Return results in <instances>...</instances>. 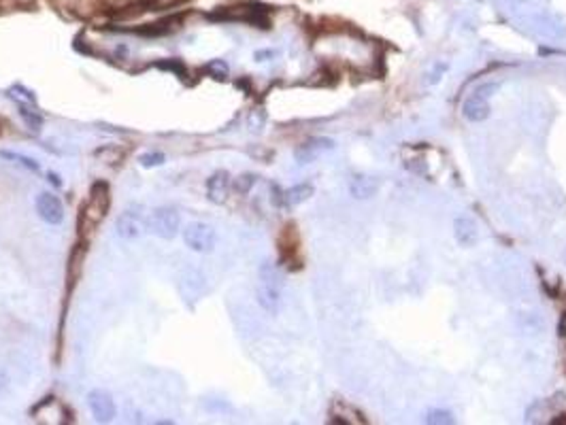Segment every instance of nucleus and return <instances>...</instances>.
Returning a JSON list of instances; mask_svg holds the SVG:
<instances>
[{"mask_svg":"<svg viewBox=\"0 0 566 425\" xmlns=\"http://www.w3.org/2000/svg\"><path fill=\"white\" fill-rule=\"evenodd\" d=\"M426 423H432V425H447V423H454V415L449 410H430L428 417H426Z\"/></svg>","mask_w":566,"mask_h":425,"instance_id":"aec40b11","label":"nucleus"},{"mask_svg":"<svg viewBox=\"0 0 566 425\" xmlns=\"http://www.w3.org/2000/svg\"><path fill=\"white\" fill-rule=\"evenodd\" d=\"M9 96L13 100H17V104H35L37 98L33 92H28L26 88H21V85H13V88L9 90Z\"/></svg>","mask_w":566,"mask_h":425,"instance_id":"6ab92c4d","label":"nucleus"},{"mask_svg":"<svg viewBox=\"0 0 566 425\" xmlns=\"http://www.w3.org/2000/svg\"><path fill=\"white\" fill-rule=\"evenodd\" d=\"M96 158H100L104 164H109V166H116V164H120L124 158H126V151L124 149H118V147H113V145H109V147H102V149H98L96 151Z\"/></svg>","mask_w":566,"mask_h":425,"instance_id":"dca6fc26","label":"nucleus"},{"mask_svg":"<svg viewBox=\"0 0 566 425\" xmlns=\"http://www.w3.org/2000/svg\"><path fill=\"white\" fill-rule=\"evenodd\" d=\"M230 187H232V179H230L228 173H226V170H217V173H213L207 179V198H209V202L223 205L226 200H228V196H230Z\"/></svg>","mask_w":566,"mask_h":425,"instance_id":"1a4fd4ad","label":"nucleus"},{"mask_svg":"<svg viewBox=\"0 0 566 425\" xmlns=\"http://www.w3.org/2000/svg\"><path fill=\"white\" fill-rule=\"evenodd\" d=\"M47 179H51V181H53V185H60V181H58V177H55L53 173H51V175H49Z\"/></svg>","mask_w":566,"mask_h":425,"instance_id":"bb28decb","label":"nucleus"},{"mask_svg":"<svg viewBox=\"0 0 566 425\" xmlns=\"http://www.w3.org/2000/svg\"><path fill=\"white\" fill-rule=\"evenodd\" d=\"M213 75H215V79H226L228 77V64L226 62H221V60H213V62H209V66H207Z\"/></svg>","mask_w":566,"mask_h":425,"instance_id":"4be33fe9","label":"nucleus"},{"mask_svg":"<svg viewBox=\"0 0 566 425\" xmlns=\"http://www.w3.org/2000/svg\"><path fill=\"white\" fill-rule=\"evenodd\" d=\"M88 406L92 417L100 423H109L116 417V402H113V395L104 389H94L88 393Z\"/></svg>","mask_w":566,"mask_h":425,"instance_id":"6e6552de","label":"nucleus"},{"mask_svg":"<svg viewBox=\"0 0 566 425\" xmlns=\"http://www.w3.org/2000/svg\"><path fill=\"white\" fill-rule=\"evenodd\" d=\"M313 196V185L311 183H298L286 191H281L279 196V207L283 209H294L298 205H302L304 200H309V198Z\"/></svg>","mask_w":566,"mask_h":425,"instance_id":"f8f14e48","label":"nucleus"},{"mask_svg":"<svg viewBox=\"0 0 566 425\" xmlns=\"http://www.w3.org/2000/svg\"><path fill=\"white\" fill-rule=\"evenodd\" d=\"M7 385H9V377H7V372L3 370V368H0V393L7 389Z\"/></svg>","mask_w":566,"mask_h":425,"instance_id":"b1692460","label":"nucleus"},{"mask_svg":"<svg viewBox=\"0 0 566 425\" xmlns=\"http://www.w3.org/2000/svg\"><path fill=\"white\" fill-rule=\"evenodd\" d=\"M377 189H379V181L369 175H356L349 183V191L358 200H369V198L377 193Z\"/></svg>","mask_w":566,"mask_h":425,"instance_id":"4468645a","label":"nucleus"},{"mask_svg":"<svg viewBox=\"0 0 566 425\" xmlns=\"http://www.w3.org/2000/svg\"><path fill=\"white\" fill-rule=\"evenodd\" d=\"M462 115L468 120V122H484L490 117V102L488 98L479 96V94H473L464 100L462 104Z\"/></svg>","mask_w":566,"mask_h":425,"instance_id":"9b49d317","label":"nucleus"},{"mask_svg":"<svg viewBox=\"0 0 566 425\" xmlns=\"http://www.w3.org/2000/svg\"><path fill=\"white\" fill-rule=\"evenodd\" d=\"M256 183V177L253 175H241L235 183H232V187L237 189V191H241V193H247L249 191V187Z\"/></svg>","mask_w":566,"mask_h":425,"instance_id":"412c9836","label":"nucleus"},{"mask_svg":"<svg viewBox=\"0 0 566 425\" xmlns=\"http://www.w3.org/2000/svg\"><path fill=\"white\" fill-rule=\"evenodd\" d=\"M275 51H258L256 53V60H262V58H273Z\"/></svg>","mask_w":566,"mask_h":425,"instance_id":"393cba45","label":"nucleus"},{"mask_svg":"<svg viewBox=\"0 0 566 425\" xmlns=\"http://www.w3.org/2000/svg\"><path fill=\"white\" fill-rule=\"evenodd\" d=\"M19 108V117L24 120V124L28 126V130L33 132H41V126H43V117L39 115V111L33 108V104H17Z\"/></svg>","mask_w":566,"mask_h":425,"instance_id":"2eb2a0df","label":"nucleus"},{"mask_svg":"<svg viewBox=\"0 0 566 425\" xmlns=\"http://www.w3.org/2000/svg\"><path fill=\"white\" fill-rule=\"evenodd\" d=\"M283 276L273 264H264L260 268V283H258V302L268 313H277L281 302Z\"/></svg>","mask_w":566,"mask_h":425,"instance_id":"7ed1b4c3","label":"nucleus"},{"mask_svg":"<svg viewBox=\"0 0 566 425\" xmlns=\"http://www.w3.org/2000/svg\"><path fill=\"white\" fill-rule=\"evenodd\" d=\"M496 88H498L496 83H486V85H481V88H477V90H475V94L484 96V98H490V96H492V92H496Z\"/></svg>","mask_w":566,"mask_h":425,"instance_id":"5701e85b","label":"nucleus"},{"mask_svg":"<svg viewBox=\"0 0 566 425\" xmlns=\"http://www.w3.org/2000/svg\"><path fill=\"white\" fill-rule=\"evenodd\" d=\"M502 7H504V13H509L513 17V21L518 23H524L530 28V32L539 35V37H545V39H558L564 35V28L562 23L549 15L547 11H541L539 7H534L526 0H500Z\"/></svg>","mask_w":566,"mask_h":425,"instance_id":"f257e3e1","label":"nucleus"},{"mask_svg":"<svg viewBox=\"0 0 566 425\" xmlns=\"http://www.w3.org/2000/svg\"><path fill=\"white\" fill-rule=\"evenodd\" d=\"M0 155L7 158V160H13V162H17V164H21L24 168L33 170V173H39V162L33 160V158L21 155V153H13V151H0Z\"/></svg>","mask_w":566,"mask_h":425,"instance_id":"f3484780","label":"nucleus"},{"mask_svg":"<svg viewBox=\"0 0 566 425\" xmlns=\"http://www.w3.org/2000/svg\"><path fill=\"white\" fill-rule=\"evenodd\" d=\"M179 228H181V217L177 209L173 207H158L147 217V230L158 238L171 240L177 236Z\"/></svg>","mask_w":566,"mask_h":425,"instance_id":"20e7f679","label":"nucleus"},{"mask_svg":"<svg viewBox=\"0 0 566 425\" xmlns=\"http://www.w3.org/2000/svg\"><path fill=\"white\" fill-rule=\"evenodd\" d=\"M116 232L124 240H134L143 234V219L134 211H124L116 221Z\"/></svg>","mask_w":566,"mask_h":425,"instance_id":"9d476101","label":"nucleus"},{"mask_svg":"<svg viewBox=\"0 0 566 425\" xmlns=\"http://www.w3.org/2000/svg\"><path fill=\"white\" fill-rule=\"evenodd\" d=\"M217 234L213 230V225L205 221H192L183 228V243L188 249L196 253H211L215 249Z\"/></svg>","mask_w":566,"mask_h":425,"instance_id":"39448f33","label":"nucleus"},{"mask_svg":"<svg viewBox=\"0 0 566 425\" xmlns=\"http://www.w3.org/2000/svg\"><path fill=\"white\" fill-rule=\"evenodd\" d=\"M35 207H37L39 217H41L45 223H49V225H58V223H62V219H64V207H62V200H60V198L55 196L53 191H43V193H39Z\"/></svg>","mask_w":566,"mask_h":425,"instance_id":"0eeeda50","label":"nucleus"},{"mask_svg":"<svg viewBox=\"0 0 566 425\" xmlns=\"http://www.w3.org/2000/svg\"><path fill=\"white\" fill-rule=\"evenodd\" d=\"M111 209V191L109 185L104 181H98L92 185L86 202L81 205L79 211V234L81 236H90L94 234V230L104 221L107 213Z\"/></svg>","mask_w":566,"mask_h":425,"instance_id":"f03ea898","label":"nucleus"},{"mask_svg":"<svg viewBox=\"0 0 566 425\" xmlns=\"http://www.w3.org/2000/svg\"><path fill=\"white\" fill-rule=\"evenodd\" d=\"M166 162V155L162 151H147L143 155H138V164L143 168H156Z\"/></svg>","mask_w":566,"mask_h":425,"instance_id":"a211bd4d","label":"nucleus"},{"mask_svg":"<svg viewBox=\"0 0 566 425\" xmlns=\"http://www.w3.org/2000/svg\"><path fill=\"white\" fill-rule=\"evenodd\" d=\"M560 336H566V313H564V317L560 319Z\"/></svg>","mask_w":566,"mask_h":425,"instance_id":"a878e982","label":"nucleus"},{"mask_svg":"<svg viewBox=\"0 0 566 425\" xmlns=\"http://www.w3.org/2000/svg\"><path fill=\"white\" fill-rule=\"evenodd\" d=\"M332 149H334V140L332 138L313 136V138H307L304 143H300L294 149V158H296L298 164H311V162H316L318 158H322L324 153H328Z\"/></svg>","mask_w":566,"mask_h":425,"instance_id":"423d86ee","label":"nucleus"},{"mask_svg":"<svg viewBox=\"0 0 566 425\" xmlns=\"http://www.w3.org/2000/svg\"><path fill=\"white\" fill-rule=\"evenodd\" d=\"M454 236L462 247H475L477 240H479L477 223L471 217H458L454 221Z\"/></svg>","mask_w":566,"mask_h":425,"instance_id":"ddd939ff","label":"nucleus"}]
</instances>
